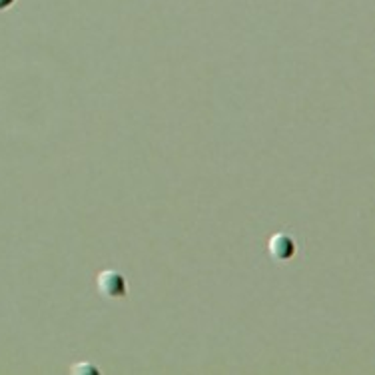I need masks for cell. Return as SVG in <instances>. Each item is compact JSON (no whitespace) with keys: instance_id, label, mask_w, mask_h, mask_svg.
<instances>
[{"instance_id":"obj_1","label":"cell","mask_w":375,"mask_h":375,"mask_svg":"<svg viewBox=\"0 0 375 375\" xmlns=\"http://www.w3.org/2000/svg\"><path fill=\"white\" fill-rule=\"evenodd\" d=\"M98 291L108 300H120L128 296V281L124 274L116 269H106L98 274Z\"/></svg>"},{"instance_id":"obj_2","label":"cell","mask_w":375,"mask_h":375,"mask_svg":"<svg viewBox=\"0 0 375 375\" xmlns=\"http://www.w3.org/2000/svg\"><path fill=\"white\" fill-rule=\"evenodd\" d=\"M269 254L276 262H290L298 254V244H296L293 236L286 234V232H279L269 240Z\"/></svg>"},{"instance_id":"obj_3","label":"cell","mask_w":375,"mask_h":375,"mask_svg":"<svg viewBox=\"0 0 375 375\" xmlns=\"http://www.w3.org/2000/svg\"><path fill=\"white\" fill-rule=\"evenodd\" d=\"M70 371L76 375H98L100 374L96 365H92V364H76L70 367Z\"/></svg>"},{"instance_id":"obj_4","label":"cell","mask_w":375,"mask_h":375,"mask_svg":"<svg viewBox=\"0 0 375 375\" xmlns=\"http://www.w3.org/2000/svg\"><path fill=\"white\" fill-rule=\"evenodd\" d=\"M14 2H16V0H0V12L9 11L12 4H14Z\"/></svg>"}]
</instances>
